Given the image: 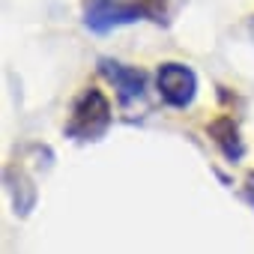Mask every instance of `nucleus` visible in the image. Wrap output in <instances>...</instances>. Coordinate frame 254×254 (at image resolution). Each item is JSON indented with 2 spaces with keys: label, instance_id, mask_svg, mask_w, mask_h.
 <instances>
[{
  "label": "nucleus",
  "instance_id": "obj_5",
  "mask_svg": "<svg viewBox=\"0 0 254 254\" xmlns=\"http://www.w3.org/2000/svg\"><path fill=\"white\" fill-rule=\"evenodd\" d=\"M209 138H212L215 147L224 153V159H230V162H239V159H242L245 147H242V141H239V129H236L233 117L224 114V117L212 120V123H209Z\"/></svg>",
  "mask_w": 254,
  "mask_h": 254
},
{
  "label": "nucleus",
  "instance_id": "obj_1",
  "mask_svg": "<svg viewBox=\"0 0 254 254\" xmlns=\"http://www.w3.org/2000/svg\"><path fill=\"white\" fill-rule=\"evenodd\" d=\"M159 0H84V24L93 33H108L114 27L135 24L141 18H159Z\"/></svg>",
  "mask_w": 254,
  "mask_h": 254
},
{
  "label": "nucleus",
  "instance_id": "obj_4",
  "mask_svg": "<svg viewBox=\"0 0 254 254\" xmlns=\"http://www.w3.org/2000/svg\"><path fill=\"white\" fill-rule=\"evenodd\" d=\"M99 72L114 84L117 96L123 105H129L135 99L144 96V87H147V75L135 66H126V63H117V60H102L99 63Z\"/></svg>",
  "mask_w": 254,
  "mask_h": 254
},
{
  "label": "nucleus",
  "instance_id": "obj_6",
  "mask_svg": "<svg viewBox=\"0 0 254 254\" xmlns=\"http://www.w3.org/2000/svg\"><path fill=\"white\" fill-rule=\"evenodd\" d=\"M248 186H251L248 191H251V203H254V174H248Z\"/></svg>",
  "mask_w": 254,
  "mask_h": 254
},
{
  "label": "nucleus",
  "instance_id": "obj_7",
  "mask_svg": "<svg viewBox=\"0 0 254 254\" xmlns=\"http://www.w3.org/2000/svg\"><path fill=\"white\" fill-rule=\"evenodd\" d=\"M248 30H251V36H254V18H251V21H248Z\"/></svg>",
  "mask_w": 254,
  "mask_h": 254
},
{
  "label": "nucleus",
  "instance_id": "obj_2",
  "mask_svg": "<svg viewBox=\"0 0 254 254\" xmlns=\"http://www.w3.org/2000/svg\"><path fill=\"white\" fill-rule=\"evenodd\" d=\"M108 129H111V102L102 90L87 87L72 105L66 135L75 141H99Z\"/></svg>",
  "mask_w": 254,
  "mask_h": 254
},
{
  "label": "nucleus",
  "instance_id": "obj_3",
  "mask_svg": "<svg viewBox=\"0 0 254 254\" xmlns=\"http://www.w3.org/2000/svg\"><path fill=\"white\" fill-rule=\"evenodd\" d=\"M156 84H159L162 102L171 108H189L197 96V75L186 63H162Z\"/></svg>",
  "mask_w": 254,
  "mask_h": 254
}]
</instances>
